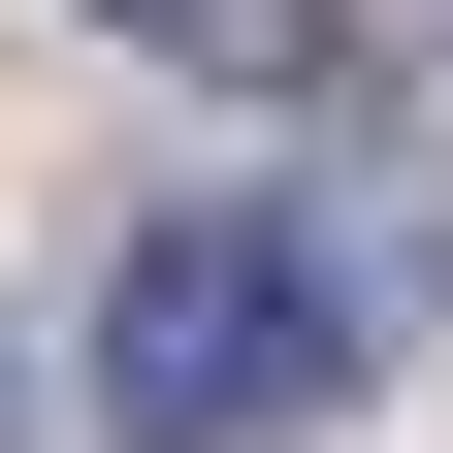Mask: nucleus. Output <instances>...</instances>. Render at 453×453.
Segmentation results:
<instances>
[{
  "mask_svg": "<svg viewBox=\"0 0 453 453\" xmlns=\"http://www.w3.org/2000/svg\"><path fill=\"white\" fill-rule=\"evenodd\" d=\"M324 388H357V292H324L259 195L130 226V292H97V421H130V453H292Z\"/></svg>",
  "mask_w": 453,
  "mask_h": 453,
  "instance_id": "f257e3e1",
  "label": "nucleus"
},
{
  "mask_svg": "<svg viewBox=\"0 0 453 453\" xmlns=\"http://www.w3.org/2000/svg\"><path fill=\"white\" fill-rule=\"evenodd\" d=\"M97 33H162V65H292L324 0H97Z\"/></svg>",
  "mask_w": 453,
  "mask_h": 453,
  "instance_id": "f03ea898",
  "label": "nucleus"
}]
</instances>
